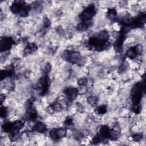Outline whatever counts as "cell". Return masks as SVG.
Returning a JSON list of instances; mask_svg holds the SVG:
<instances>
[{
  "label": "cell",
  "instance_id": "cell-2",
  "mask_svg": "<svg viewBox=\"0 0 146 146\" xmlns=\"http://www.w3.org/2000/svg\"><path fill=\"white\" fill-rule=\"evenodd\" d=\"M13 40L10 37H5L1 40V51L9 50L13 43Z\"/></svg>",
  "mask_w": 146,
  "mask_h": 146
},
{
  "label": "cell",
  "instance_id": "cell-1",
  "mask_svg": "<svg viewBox=\"0 0 146 146\" xmlns=\"http://www.w3.org/2000/svg\"><path fill=\"white\" fill-rule=\"evenodd\" d=\"M64 93L66 95L68 100L72 101L77 96L78 90L77 88L74 87H68L64 90Z\"/></svg>",
  "mask_w": 146,
  "mask_h": 146
},
{
  "label": "cell",
  "instance_id": "cell-4",
  "mask_svg": "<svg viewBox=\"0 0 146 146\" xmlns=\"http://www.w3.org/2000/svg\"><path fill=\"white\" fill-rule=\"evenodd\" d=\"M33 129L39 133H44L47 131V127L43 123L39 121L34 125Z\"/></svg>",
  "mask_w": 146,
  "mask_h": 146
},
{
  "label": "cell",
  "instance_id": "cell-7",
  "mask_svg": "<svg viewBox=\"0 0 146 146\" xmlns=\"http://www.w3.org/2000/svg\"><path fill=\"white\" fill-rule=\"evenodd\" d=\"M87 82V79L85 78H80L78 80V83L79 86H84Z\"/></svg>",
  "mask_w": 146,
  "mask_h": 146
},
{
  "label": "cell",
  "instance_id": "cell-3",
  "mask_svg": "<svg viewBox=\"0 0 146 146\" xmlns=\"http://www.w3.org/2000/svg\"><path fill=\"white\" fill-rule=\"evenodd\" d=\"M65 58L68 60V61L71 63H77L80 59V55L79 52L76 51L68 52L65 55Z\"/></svg>",
  "mask_w": 146,
  "mask_h": 146
},
{
  "label": "cell",
  "instance_id": "cell-6",
  "mask_svg": "<svg viewBox=\"0 0 146 146\" xmlns=\"http://www.w3.org/2000/svg\"><path fill=\"white\" fill-rule=\"evenodd\" d=\"M88 102L90 104H95V103H96L98 99L95 96H90L88 99Z\"/></svg>",
  "mask_w": 146,
  "mask_h": 146
},
{
  "label": "cell",
  "instance_id": "cell-5",
  "mask_svg": "<svg viewBox=\"0 0 146 146\" xmlns=\"http://www.w3.org/2000/svg\"><path fill=\"white\" fill-rule=\"evenodd\" d=\"M96 111H97L98 113L103 115V114H104V113L106 112V111H107V108H106V107L104 106H100V107H99L96 109Z\"/></svg>",
  "mask_w": 146,
  "mask_h": 146
}]
</instances>
